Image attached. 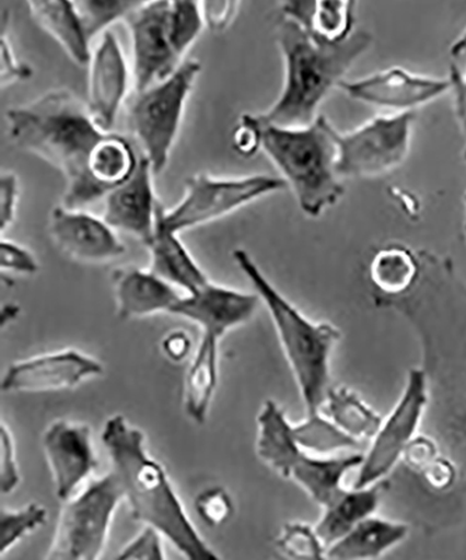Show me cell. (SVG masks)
I'll return each mask as SVG.
<instances>
[{
	"label": "cell",
	"instance_id": "obj_46",
	"mask_svg": "<svg viewBox=\"0 0 466 560\" xmlns=\"http://www.w3.org/2000/svg\"><path fill=\"white\" fill-rule=\"evenodd\" d=\"M451 84L455 94V105H466V70L461 72L457 67L451 68Z\"/></svg>",
	"mask_w": 466,
	"mask_h": 560
},
{
	"label": "cell",
	"instance_id": "obj_4",
	"mask_svg": "<svg viewBox=\"0 0 466 560\" xmlns=\"http://www.w3.org/2000/svg\"><path fill=\"white\" fill-rule=\"evenodd\" d=\"M237 267L268 308L280 345L302 395L305 413L321 412L330 385V358L342 338L329 323L313 322L279 292L245 249L233 252Z\"/></svg>",
	"mask_w": 466,
	"mask_h": 560
},
{
	"label": "cell",
	"instance_id": "obj_10",
	"mask_svg": "<svg viewBox=\"0 0 466 560\" xmlns=\"http://www.w3.org/2000/svg\"><path fill=\"white\" fill-rule=\"evenodd\" d=\"M415 114L383 115L352 132L338 131L340 178L377 177L393 172L408 158Z\"/></svg>",
	"mask_w": 466,
	"mask_h": 560
},
{
	"label": "cell",
	"instance_id": "obj_14",
	"mask_svg": "<svg viewBox=\"0 0 466 560\" xmlns=\"http://www.w3.org/2000/svg\"><path fill=\"white\" fill-rule=\"evenodd\" d=\"M43 448L53 474L55 494L68 502L98 467L92 429L84 423L55 420L43 434Z\"/></svg>",
	"mask_w": 466,
	"mask_h": 560
},
{
	"label": "cell",
	"instance_id": "obj_30",
	"mask_svg": "<svg viewBox=\"0 0 466 560\" xmlns=\"http://www.w3.org/2000/svg\"><path fill=\"white\" fill-rule=\"evenodd\" d=\"M293 433L300 447L319 457H334L340 452L360 447L359 442L349 438L321 412L307 415L303 422L293 424Z\"/></svg>",
	"mask_w": 466,
	"mask_h": 560
},
{
	"label": "cell",
	"instance_id": "obj_47",
	"mask_svg": "<svg viewBox=\"0 0 466 560\" xmlns=\"http://www.w3.org/2000/svg\"><path fill=\"white\" fill-rule=\"evenodd\" d=\"M451 55H453L454 58H461L466 55V28L463 34L459 35L457 42L453 44V47H451Z\"/></svg>",
	"mask_w": 466,
	"mask_h": 560
},
{
	"label": "cell",
	"instance_id": "obj_48",
	"mask_svg": "<svg viewBox=\"0 0 466 560\" xmlns=\"http://www.w3.org/2000/svg\"><path fill=\"white\" fill-rule=\"evenodd\" d=\"M3 312H7V314L2 313V324L4 323V319H7V324H8L10 322V319H14L18 317L19 307L12 306V304H9V306L3 308Z\"/></svg>",
	"mask_w": 466,
	"mask_h": 560
},
{
	"label": "cell",
	"instance_id": "obj_31",
	"mask_svg": "<svg viewBox=\"0 0 466 560\" xmlns=\"http://www.w3.org/2000/svg\"><path fill=\"white\" fill-rule=\"evenodd\" d=\"M275 544L289 560H329L328 548L321 541L315 527L305 523H286Z\"/></svg>",
	"mask_w": 466,
	"mask_h": 560
},
{
	"label": "cell",
	"instance_id": "obj_50",
	"mask_svg": "<svg viewBox=\"0 0 466 560\" xmlns=\"http://www.w3.org/2000/svg\"><path fill=\"white\" fill-rule=\"evenodd\" d=\"M464 232L466 237V194H465V222H464Z\"/></svg>",
	"mask_w": 466,
	"mask_h": 560
},
{
	"label": "cell",
	"instance_id": "obj_33",
	"mask_svg": "<svg viewBox=\"0 0 466 560\" xmlns=\"http://www.w3.org/2000/svg\"><path fill=\"white\" fill-rule=\"evenodd\" d=\"M205 24L202 8L198 2L174 0L170 9V42L174 52L184 61V54L198 38Z\"/></svg>",
	"mask_w": 466,
	"mask_h": 560
},
{
	"label": "cell",
	"instance_id": "obj_21",
	"mask_svg": "<svg viewBox=\"0 0 466 560\" xmlns=\"http://www.w3.org/2000/svg\"><path fill=\"white\" fill-rule=\"evenodd\" d=\"M147 247L150 253V271L173 287L188 294L198 292L209 283L207 275L189 254L178 237V233L164 226L155 214V229L152 242Z\"/></svg>",
	"mask_w": 466,
	"mask_h": 560
},
{
	"label": "cell",
	"instance_id": "obj_43",
	"mask_svg": "<svg viewBox=\"0 0 466 560\" xmlns=\"http://www.w3.org/2000/svg\"><path fill=\"white\" fill-rule=\"evenodd\" d=\"M237 2H203L200 3L205 24L214 33L223 32L237 16Z\"/></svg>",
	"mask_w": 466,
	"mask_h": 560
},
{
	"label": "cell",
	"instance_id": "obj_8",
	"mask_svg": "<svg viewBox=\"0 0 466 560\" xmlns=\"http://www.w3.org/2000/svg\"><path fill=\"white\" fill-rule=\"evenodd\" d=\"M123 500V489L113 472L90 482L65 502L43 560L102 559L115 512Z\"/></svg>",
	"mask_w": 466,
	"mask_h": 560
},
{
	"label": "cell",
	"instance_id": "obj_28",
	"mask_svg": "<svg viewBox=\"0 0 466 560\" xmlns=\"http://www.w3.org/2000/svg\"><path fill=\"white\" fill-rule=\"evenodd\" d=\"M324 408L327 418L360 444L365 440L372 442L384 420L359 394L345 385L329 389Z\"/></svg>",
	"mask_w": 466,
	"mask_h": 560
},
{
	"label": "cell",
	"instance_id": "obj_25",
	"mask_svg": "<svg viewBox=\"0 0 466 560\" xmlns=\"http://www.w3.org/2000/svg\"><path fill=\"white\" fill-rule=\"evenodd\" d=\"M356 2L319 0V2H288L282 14L295 20L321 43L339 44L352 37Z\"/></svg>",
	"mask_w": 466,
	"mask_h": 560
},
{
	"label": "cell",
	"instance_id": "obj_34",
	"mask_svg": "<svg viewBox=\"0 0 466 560\" xmlns=\"http://www.w3.org/2000/svg\"><path fill=\"white\" fill-rule=\"evenodd\" d=\"M77 3L80 18L90 39L114 23L125 19L139 2H121V0H82Z\"/></svg>",
	"mask_w": 466,
	"mask_h": 560
},
{
	"label": "cell",
	"instance_id": "obj_36",
	"mask_svg": "<svg viewBox=\"0 0 466 560\" xmlns=\"http://www.w3.org/2000/svg\"><path fill=\"white\" fill-rule=\"evenodd\" d=\"M20 483L16 442L8 424L0 423V492L12 493Z\"/></svg>",
	"mask_w": 466,
	"mask_h": 560
},
{
	"label": "cell",
	"instance_id": "obj_13",
	"mask_svg": "<svg viewBox=\"0 0 466 560\" xmlns=\"http://www.w3.org/2000/svg\"><path fill=\"white\" fill-rule=\"evenodd\" d=\"M103 374V364L97 359L77 349H65L12 364L2 378V392H65Z\"/></svg>",
	"mask_w": 466,
	"mask_h": 560
},
{
	"label": "cell",
	"instance_id": "obj_18",
	"mask_svg": "<svg viewBox=\"0 0 466 560\" xmlns=\"http://www.w3.org/2000/svg\"><path fill=\"white\" fill-rule=\"evenodd\" d=\"M259 303L257 293L238 292L209 282L198 292L179 299L170 314L197 324L202 335L222 339L233 328L249 322Z\"/></svg>",
	"mask_w": 466,
	"mask_h": 560
},
{
	"label": "cell",
	"instance_id": "obj_15",
	"mask_svg": "<svg viewBox=\"0 0 466 560\" xmlns=\"http://www.w3.org/2000/svg\"><path fill=\"white\" fill-rule=\"evenodd\" d=\"M49 234L55 245L73 261L103 264L127 252L121 240L102 218L83 209L57 207L49 217Z\"/></svg>",
	"mask_w": 466,
	"mask_h": 560
},
{
	"label": "cell",
	"instance_id": "obj_6",
	"mask_svg": "<svg viewBox=\"0 0 466 560\" xmlns=\"http://www.w3.org/2000/svg\"><path fill=\"white\" fill-rule=\"evenodd\" d=\"M257 423L258 457L283 478L292 479L323 509L348 489L345 478L363 463V453L319 457L305 452L294 438L284 409L272 399L263 405Z\"/></svg>",
	"mask_w": 466,
	"mask_h": 560
},
{
	"label": "cell",
	"instance_id": "obj_19",
	"mask_svg": "<svg viewBox=\"0 0 466 560\" xmlns=\"http://www.w3.org/2000/svg\"><path fill=\"white\" fill-rule=\"evenodd\" d=\"M153 175L149 160L140 158L132 177L105 197L103 213L108 226L137 237L144 245L152 242L160 203L154 195Z\"/></svg>",
	"mask_w": 466,
	"mask_h": 560
},
{
	"label": "cell",
	"instance_id": "obj_9",
	"mask_svg": "<svg viewBox=\"0 0 466 560\" xmlns=\"http://www.w3.org/2000/svg\"><path fill=\"white\" fill-rule=\"evenodd\" d=\"M288 187L283 178L257 174L243 178H213L197 174L185 182L182 202L172 210L158 207V217L174 233L200 226L225 217L238 208Z\"/></svg>",
	"mask_w": 466,
	"mask_h": 560
},
{
	"label": "cell",
	"instance_id": "obj_49",
	"mask_svg": "<svg viewBox=\"0 0 466 560\" xmlns=\"http://www.w3.org/2000/svg\"><path fill=\"white\" fill-rule=\"evenodd\" d=\"M455 109H457L459 122L463 125L466 135V105H455Z\"/></svg>",
	"mask_w": 466,
	"mask_h": 560
},
{
	"label": "cell",
	"instance_id": "obj_37",
	"mask_svg": "<svg viewBox=\"0 0 466 560\" xmlns=\"http://www.w3.org/2000/svg\"><path fill=\"white\" fill-rule=\"evenodd\" d=\"M115 560H165L162 535L144 527Z\"/></svg>",
	"mask_w": 466,
	"mask_h": 560
},
{
	"label": "cell",
	"instance_id": "obj_45",
	"mask_svg": "<svg viewBox=\"0 0 466 560\" xmlns=\"http://www.w3.org/2000/svg\"><path fill=\"white\" fill-rule=\"evenodd\" d=\"M163 352L172 362L182 363L189 357L190 350H193V339L189 335L182 329L172 331L163 339L162 342Z\"/></svg>",
	"mask_w": 466,
	"mask_h": 560
},
{
	"label": "cell",
	"instance_id": "obj_1",
	"mask_svg": "<svg viewBox=\"0 0 466 560\" xmlns=\"http://www.w3.org/2000/svg\"><path fill=\"white\" fill-rule=\"evenodd\" d=\"M7 118L14 144L47 160L67 178L62 207L83 209L107 197V189L89 172L90 158L105 132L70 90H49L33 103L10 108Z\"/></svg>",
	"mask_w": 466,
	"mask_h": 560
},
{
	"label": "cell",
	"instance_id": "obj_40",
	"mask_svg": "<svg viewBox=\"0 0 466 560\" xmlns=\"http://www.w3.org/2000/svg\"><path fill=\"white\" fill-rule=\"evenodd\" d=\"M19 195L18 175L12 172H3L0 177V230L2 233L16 219Z\"/></svg>",
	"mask_w": 466,
	"mask_h": 560
},
{
	"label": "cell",
	"instance_id": "obj_38",
	"mask_svg": "<svg viewBox=\"0 0 466 560\" xmlns=\"http://www.w3.org/2000/svg\"><path fill=\"white\" fill-rule=\"evenodd\" d=\"M0 268L2 271L22 275H34L39 271V265L34 254L10 240L0 242Z\"/></svg>",
	"mask_w": 466,
	"mask_h": 560
},
{
	"label": "cell",
	"instance_id": "obj_12",
	"mask_svg": "<svg viewBox=\"0 0 466 560\" xmlns=\"http://www.w3.org/2000/svg\"><path fill=\"white\" fill-rule=\"evenodd\" d=\"M172 2H139L124 22L132 42V74L137 93L168 79L184 61L170 42Z\"/></svg>",
	"mask_w": 466,
	"mask_h": 560
},
{
	"label": "cell",
	"instance_id": "obj_35",
	"mask_svg": "<svg viewBox=\"0 0 466 560\" xmlns=\"http://www.w3.org/2000/svg\"><path fill=\"white\" fill-rule=\"evenodd\" d=\"M195 509L205 524L219 527L232 517L234 504L232 497L223 488L214 487L198 494Z\"/></svg>",
	"mask_w": 466,
	"mask_h": 560
},
{
	"label": "cell",
	"instance_id": "obj_3",
	"mask_svg": "<svg viewBox=\"0 0 466 560\" xmlns=\"http://www.w3.org/2000/svg\"><path fill=\"white\" fill-rule=\"evenodd\" d=\"M277 42L284 61L282 93L268 112L258 115L277 127L304 128L319 117L321 103L330 90L340 86L374 38L360 30L343 43H321L302 24L282 16L277 24Z\"/></svg>",
	"mask_w": 466,
	"mask_h": 560
},
{
	"label": "cell",
	"instance_id": "obj_17",
	"mask_svg": "<svg viewBox=\"0 0 466 560\" xmlns=\"http://www.w3.org/2000/svg\"><path fill=\"white\" fill-rule=\"evenodd\" d=\"M340 89L360 102L409 112L453 89L451 80L420 77L403 68H389L372 77L342 82Z\"/></svg>",
	"mask_w": 466,
	"mask_h": 560
},
{
	"label": "cell",
	"instance_id": "obj_22",
	"mask_svg": "<svg viewBox=\"0 0 466 560\" xmlns=\"http://www.w3.org/2000/svg\"><path fill=\"white\" fill-rule=\"evenodd\" d=\"M32 16L65 49L78 65H88L92 49L86 28L80 18L77 3L68 0H35L28 2Z\"/></svg>",
	"mask_w": 466,
	"mask_h": 560
},
{
	"label": "cell",
	"instance_id": "obj_26",
	"mask_svg": "<svg viewBox=\"0 0 466 560\" xmlns=\"http://www.w3.org/2000/svg\"><path fill=\"white\" fill-rule=\"evenodd\" d=\"M220 339L202 335L185 376L184 407L195 423L207 422L219 384Z\"/></svg>",
	"mask_w": 466,
	"mask_h": 560
},
{
	"label": "cell",
	"instance_id": "obj_41",
	"mask_svg": "<svg viewBox=\"0 0 466 560\" xmlns=\"http://www.w3.org/2000/svg\"><path fill=\"white\" fill-rule=\"evenodd\" d=\"M233 148L243 158H253L260 150V132L255 115L244 114L234 129Z\"/></svg>",
	"mask_w": 466,
	"mask_h": 560
},
{
	"label": "cell",
	"instance_id": "obj_42",
	"mask_svg": "<svg viewBox=\"0 0 466 560\" xmlns=\"http://www.w3.org/2000/svg\"><path fill=\"white\" fill-rule=\"evenodd\" d=\"M33 70L28 65L23 63L10 47L8 37L2 35L0 39V78H2V88L9 86L19 80L32 78Z\"/></svg>",
	"mask_w": 466,
	"mask_h": 560
},
{
	"label": "cell",
	"instance_id": "obj_11",
	"mask_svg": "<svg viewBox=\"0 0 466 560\" xmlns=\"http://www.w3.org/2000/svg\"><path fill=\"white\" fill-rule=\"evenodd\" d=\"M428 402L426 373L420 369H410L398 402L370 442L353 488H368L384 482V478L403 459L405 448L418 436Z\"/></svg>",
	"mask_w": 466,
	"mask_h": 560
},
{
	"label": "cell",
	"instance_id": "obj_44",
	"mask_svg": "<svg viewBox=\"0 0 466 560\" xmlns=\"http://www.w3.org/2000/svg\"><path fill=\"white\" fill-rule=\"evenodd\" d=\"M426 481L430 487L438 490H445L453 487L457 471H455L454 464L447 458L439 457L430 465L423 472Z\"/></svg>",
	"mask_w": 466,
	"mask_h": 560
},
{
	"label": "cell",
	"instance_id": "obj_24",
	"mask_svg": "<svg viewBox=\"0 0 466 560\" xmlns=\"http://www.w3.org/2000/svg\"><path fill=\"white\" fill-rule=\"evenodd\" d=\"M383 489L384 482L368 488H348L335 502L324 508L314 527L325 547H333L364 520L375 516Z\"/></svg>",
	"mask_w": 466,
	"mask_h": 560
},
{
	"label": "cell",
	"instance_id": "obj_32",
	"mask_svg": "<svg viewBox=\"0 0 466 560\" xmlns=\"http://www.w3.org/2000/svg\"><path fill=\"white\" fill-rule=\"evenodd\" d=\"M47 523V509L38 503H30L22 509L3 508L0 512V553L4 557L14 545L37 532Z\"/></svg>",
	"mask_w": 466,
	"mask_h": 560
},
{
	"label": "cell",
	"instance_id": "obj_7",
	"mask_svg": "<svg viewBox=\"0 0 466 560\" xmlns=\"http://www.w3.org/2000/svg\"><path fill=\"white\" fill-rule=\"evenodd\" d=\"M200 63L187 59L168 79L137 93L128 109V127L143 149L154 175L167 167L170 152L183 121L185 104L200 73Z\"/></svg>",
	"mask_w": 466,
	"mask_h": 560
},
{
	"label": "cell",
	"instance_id": "obj_27",
	"mask_svg": "<svg viewBox=\"0 0 466 560\" xmlns=\"http://www.w3.org/2000/svg\"><path fill=\"white\" fill-rule=\"evenodd\" d=\"M422 272L420 257L405 245H388L375 253L370 262V280L387 296L408 293L418 283Z\"/></svg>",
	"mask_w": 466,
	"mask_h": 560
},
{
	"label": "cell",
	"instance_id": "obj_29",
	"mask_svg": "<svg viewBox=\"0 0 466 560\" xmlns=\"http://www.w3.org/2000/svg\"><path fill=\"white\" fill-rule=\"evenodd\" d=\"M139 160L140 156L127 138L109 132L94 148L89 172L95 183L112 192L132 177Z\"/></svg>",
	"mask_w": 466,
	"mask_h": 560
},
{
	"label": "cell",
	"instance_id": "obj_2",
	"mask_svg": "<svg viewBox=\"0 0 466 560\" xmlns=\"http://www.w3.org/2000/svg\"><path fill=\"white\" fill-rule=\"evenodd\" d=\"M102 440L135 522L162 535L184 559L222 560L190 523L167 472L150 457L142 430L115 415L105 422Z\"/></svg>",
	"mask_w": 466,
	"mask_h": 560
},
{
	"label": "cell",
	"instance_id": "obj_20",
	"mask_svg": "<svg viewBox=\"0 0 466 560\" xmlns=\"http://www.w3.org/2000/svg\"><path fill=\"white\" fill-rule=\"evenodd\" d=\"M112 280L117 314L123 319L170 313L183 298L173 284L165 282L150 269L117 268Z\"/></svg>",
	"mask_w": 466,
	"mask_h": 560
},
{
	"label": "cell",
	"instance_id": "obj_23",
	"mask_svg": "<svg viewBox=\"0 0 466 560\" xmlns=\"http://www.w3.org/2000/svg\"><path fill=\"white\" fill-rule=\"evenodd\" d=\"M409 525L378 516L360 523L328 548L329 560H375L404 542Z\"/></svg>",
	"mask_w": 466,
	"mask_h": 560
},
{
	"label": "cell",
	"instance_id": "obj_16",
	"mask_svg": "<svg viewBox=\"0 0 466 560\" xmlns=\"http://www.w3.org/2000/svg\"><path fill=\"white\" fill-rule=\"evenodd\" d=\"M89 65L88 112L95 127L109 133L127 97L129 84L127 59L112 32L102 35Z\"/></svg>",
	"mask_w": 466,
	"mask_h": 560
},
{
	"label": "cell",
	"instance_id": "obj_5",
	"mask_svg": "<svg viewBox=\"0 0 466 560\" xmlns=\"http://www.w3.org/2000/svg\"><path fill=\"white\" fill-rule=\"evenodd\" d=\"M260 149L282 173L300 209L318 218L343 197L338 175V131L324 115L308 127L282 128L255 115Z\"/></svg>",
	"mask_w": 466,
	"mask_h": 560
},
{
	"label": "cell",
	"instance_id": "obj_39",
	"mask_svg": "<svg viewBox=\"0 0 466 560\" xmlns=\"http://www.w3.org/2000/svg\"><path fill=\"white\" fill-rule=\"evenodd\" d=\"M439 457L438 444L428 436H416L403 455L405 464L419 474H423Z\"/></svg>",
	"mask_w": 466,
	"mask_h": 560
}]
</instances>
